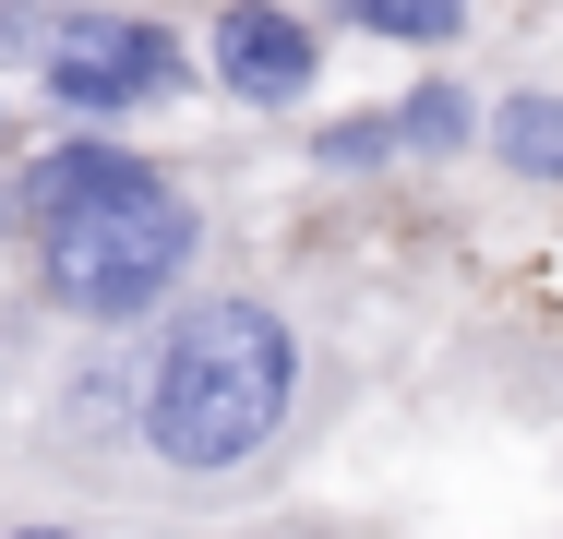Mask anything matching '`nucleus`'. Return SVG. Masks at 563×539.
<instances>
[{
	"label": "nucleus",
	"mask_w": 563,
	"mask_h": 539,
	"mask_svg": "<svg viewBox=\"0 0 563 539\" xmlns=\"http://www.w3.org/2000/svg\"><path fill=\"white\" fill-rule=\"evenodd\" d=\"M0 539H144V516L73 504V492H0Z\"/></svg>",
	"instance_id": "nucleus-8"
},
{
	"label": "nucleus",
	"mask_w": 563,
	"mask_h": 539,
	"mask_svg": "<svg viewBox=\"0 0 563 539\" xmlns=\"http://www.w3.org/2000/svg\"><path fill=\"white\" fill-rule=\"evenodd\" d=\"M205 73H217V97H240V108H300L324 85V12H300V0H217Z\"/></svg>",
	"instance_id": "nucleus-4"
},
{
	"label": "nucleus",
	"mask_w": 563,
	"mask_h": 539,
	"mask_svg": "<svg viewBox=\"0 0 563 539\" xmlns=\"http://www.w3.org/2000/svg\"><path fill=\"white\" fill-rule=\"evenodd\" d=\"M0 144H12V108H0Z\"/></svg>",
	"instance_id": "nucleus-13"
},
{
	"label": "nucleus",
	"mask_w": 563,
	"mask_h": 539,
	"mask_svg": "<svg viewBox=\"0 0 563 539\" xmlns=\"http://www.w3.org/2000/svg\"><path fill=\"white\" fill-rule=\"evenodd\" d=\"M228 539H396V528H372V516H300V504H264V516H240Z\"/></svg>",
	"instance_id": "nucleus-10"
},
{
	"label": "nucleus",
	"mask_w": 563,
	"mask_h": 539,
	"mask_svg": "<svg viewBox=\"0 0 563 539\" xmlns=\"http://www.w3.org/2000/svg\"><path fill=\"white\" fill-rule=\"evenodd\" d=\"M36 85H48L60 120H132V108L192 85V48H180V24H156L132 0H73L36 36Z\"/></svg>",
	"instance_id": "nucleus-3"
},
{
	"label": "nucleus",
	"mask_w": 563,
	"mask_h": 539,
	"mask_svg": "<svg viewBox=\"0 0 563 539\" xmlns=\"http://www.w3.org/2000/svg\"><path fill=\"white\" fill-rule=\"evenodd\" d=\"M324 24L372 36V48H455L467 36V0H324Z\"/></svg>",
	"instance_id": "nucleus-7"
},
{
	"label": "nucleus",
	"mask_w": 563,
	"mask_h": 539,
	"mask_svg": "<svg viewBox=\"0 0 563 539\" xmlns=\"http://www.w3.org/2000/svg\"><path fill=\"white\" fill-rule=\"evenodd\" d=\"M408 144H396V108H347V120H324L312 132V168H336V180H360V168H396Z\"/></svg>",
	"instance_id": "nucleus-9"
},
{
	"label": "nucleus",
	"mask_w": 563,
	"mask_h": 539,
	"mask_svg": "<svg viewBox=\"0 0 563 539\" xmlns=\"http://www.w3.org/2000/svg\"><path fill=\"white\" fill-rule=\"evenodd\" d=\"M479 168L504 193H563V97L552 85H516V97L479 108Z\"/></svg>",
	"instance_id": "nucleus-5"
},
{
	"label": "nucleus",
	"mask_w": 563,
	"mask_h": 539,
	"mask_svg": "<svg viewBox=\"0 0 563 539\" xmlns=\"http://www.w3.org/2000/svg\"><path fill=\"white\" fill-rule=\"evenodd\" d=\"M12 205H24L12 252L60 323H144L205 264V205L144 144H109V120H73V144H36L12 168Z\"/></svg>",
	"instance_id": "nucleus-2"
},
{
	"label": "nucleus",
	"mask_w": 563,
	"mask_h": 539,
	"mask_svg": "<svg viewBox=\"0 0 563 539\" xmlns=\"http://www.w3.org/2000/svg\"><path fill=\"white\" fill-rule=\"evenodd\" d=\"M336 408L324 323L276 288H180L168 312L120 323V443L132 516H228L264 504Z\"/></svg>",
	"instance_id": "nucleus-1"
},
{
	"label": "nucleus",
	"mask_w": 563,
	"mask_h": 539,
	"mask_svg": "<svg viewBox=\"0 0 563 539\" xmlns=\"http://www.w3.org/2000/svg\"><path fill=\"white\" fill-rule=\"evenodd\" d=\"M0 61H36V24L24 12H0Z\"/></svg>",
	"instance_id": "nucleus-11"
},
{
	"label": "nucleus",
	"mask_w": 563,
	"mask_h": 539,
	"mask_svg": "<svg viewBox=\"0 0 563 539\" xmlns=\"http://www.w3.org/2000/svg\"><path fill=\"white\" fill-rule=\"evenodd\" d=\"M396 144H408V156H432V168H455V156H479V97H467L455 73H432V85H408V97H396Z\"/></svg>",
	"instance_id": "nucleus-6"
},
{
	"label": "nucleus",
	"mask_w": 563,
	"mask_h": 539,
	"mask_svg": "<svg viewBox=\"0 0 563 539\" xmlns=\"http://www.w3.org/2000/svg\"><path fill=\"white\" fill-rule=\"evenodd\" d=\"M0 240H24V205H12V156H0Z\"/></svg>",
	"instance_id": "nucleus-12"
}]
</instances>
